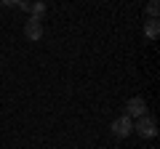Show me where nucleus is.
<instances>
[{
	"instance_id": "obj_3",
	"label": "nucleus",
	"mask_w": 160,
	"mask_h": 149,
	"mask_svg": "<svg viewBox=\"0 0 160 149\" xmlns=\"http://www.w3.org/2000/svg\"><path fill=\"white\" fill-rule=\"evenodd\" d=\"M126 117H144L147 115V101H144L142 96H133V99H128V104H126V112H123Z\"/></svg>"
},
{
	"instance_id": "obj_4",
	"label": "nucleus",
	"mask_w": 160,
	"mask_h": 149,
	"mask_svg": "<svg viewBox=\"0 0 160 149\" xmlns=\"http://www.w3.org/2000/svg\"><path fill=\"white\" fill-rule=\"evenodd\" d=\"M24 35H27L29 40L38 43L40 37H43V19H32V16H29L27 24H24Z\"/></svg>"
},
{
	"instance_id": "obj_2",
	"label": "nucleus",
	"mask_w": 160,
	"mask_h": 149,
	"mask_svg": "<svg viewBox=\"0 0 160 149\" xmlns=\"http://www.w3.org/2000/svg\"><path fill=\"white\" fill-rule=\"evenodd\" d=\"M109 131H112V136H118V138H126V136H131V133H133V120L123 115V117H118V120H112Z\"/></svg>"
},
{
	"instance_id": "obj_6",
	"label": "nucleus",
	"mask_w": 160,
	"mask_h": 149,
	"mask_svg": "<svg viewBox=\"0 0 160 149\" xmlns=\"http://www.w3.org/2000/svg\"><path fill=\"white\" fill-rule=\"evenodd\" d=\"M29 13H32V19H43V13H46V3H29Z\"/></svg>"
},
{
	"instance_id": "obj_5",
	"label": "nucleus",
	"mask_w": 160,
	"mask_h": 149,
	"mask_svg": "<svg viewBox=\"0 0 160 149\" xmlns=\"http://www.w3.org/2000/svg\"><path fill=\"white\" fill-rule=\"evenodd\" d=\"M158 32H160L158 19H149V22H147V27H144V37H147V40H155V37H158Z\"/></svg>"
},
{
	"instance_id": "obj_7",
	"label": "nucleus",
	"mask_w": 160,
	"mask_h": 149,
	"mask_svg": "<svg viewBox=\"0 0 160 149\" xmlns=\"http://www.w3.org/2000/svg\"><path fill=\"white\" fill-rule=\"evenodd\" d=\"M158 11H160V6H158V3L152 0V3L147 6V13H149V19H158Z\"/></svg>"
},
{
	"instance_id": "obj_1",
	"label": "nucleus",
	"mask_w": 160,
	"mask_h": 149,
	"mask_svg": "<svg viewBox=\"0 0 160 149\" xmlns=\"http://www.w3.org/2000/svg\"><path fill=\"white\" fill-rule=\"evenodd\" d=\"M133 133H139L142 138H152L155 133H158V123H155V117H149V115L139 117V120L133 123Z\"/></svg>"
}]
</instances>
